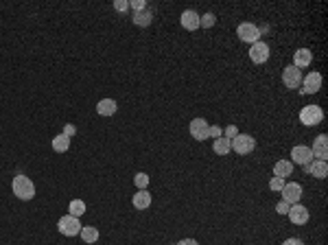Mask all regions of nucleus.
<instances>
[{
    "instance_id": "obj_6",
    "label": "nucleus",
    "mask_w": 328,
    "mask_h": 245,
    "mask_svg": "<svg viewBox=\"0 0 328 245\" xmlns=\"http://www.w3.org/2000/svg\"><path fill=\"white\" fill-rule=\"evenodd\" d=\"M188 129H191V136L195 140H208L210 138V125H208L206 118H193L191 125H188Z\"/></svg>"
},
{
    "instance_id": "obj_23",
    "label": "nucleus",
    "mask_w": 328,
    "mask_h": 245,
    "mask_svg": "<svg viewBox=\"0 0 328 245\" xmlns=\"http://www.w3.org/2000/svg\"><path fill=\"white\" fill-rule=\"evenodd\" d=\"M151 20H153V13L149 9H144V11H138L134 16V24L136 26H149Z\"/></svg>"
},
{
    "instance_id": "obj_21",
    "label": "nucleus",
    "mask_w": 328,
    "mask_h": 245,
    "mask_svg": "<svg viewBox=\"0 0 328 245\" xmlns=\"http://www.w3.org/2000/svg\"><path fill=\"white\" fill-rule=\"evenodd\" d=\"M53 149L57 151V153H64L70 149V138L64 136V134H59V136H55L53 138Z\"/></svg>"
},
{
    "instance_id": "obj_32",
    "label": "nucleus",
    "mask_w": 328,
    "mask_h": 245,
    "mask_svg": "<svg viewBox=\"0 0 328 245\" xmlns=\"http://www.w3.org/2000/svg\"><path fill=\"white\" fill-rule=\"evenodd\" d=\"M75 134H77V127H75V125H66V127H64V136L72 138Z\"/></svg>"
},
{
    "instance_id": "obj_12",
    "label": "nucleus",
    "mask_w": 328,
    "mask_h": 245,
    "mask_svg": "<svg viewBox=\"0 0 328 245\" xmlns=\"http://www.w3.org/2000/svg\"><path fill=\"white\" fill-rule=\"evenodd\" d=\"M289 219L291 223H296V226H304L306 221H309V208L302 206V204H293L289 206Z\"/></svg>"
},
{
    "instance_id": "obj_2",
    "label": "nucleus",
    "mask_w": 328,
    "mask_h": 245,
    "mask_svg": "<svg viewBox=\"0 0 328 245\" xmlns=\"http://www.w3.org/2000/svg\"><path fill=\"white\" fill-rule=\"evenodd\" d=\"M322 121H324V110L319 105H304L302 112H300V123L306 125V127L319 125Z\"/></svg>"
},
{
    "instance_id": "obj_10",
    "label": "nucleus",
    "mask_w": 328,
    "mask_h": 245,
    "mask_svg": "<svg viewBox=\"0 0 328 245\" xmlns=\"http://www.w3.org/2000/svg\"><path fill=\"white\" fill-rule=\"evenodd\" d=\"M302 90L300 92L302 94H315L319 92V88H322V75L319 73H309L306 77H302Z\"/></svg>"
},
{
    "instance_id": "obj_27",
    "label": "nucleus",
    "mask_w": 328,
    "mask_h": 245,
    "mask_svg": "<svg viewBox=\"0 0 328 245\" xmlns=\"http://www.w3.org/2000/svg\"><path fill=\"white\" fill-rule=\"evenodd\" d=\"M284 184H287V182H284V178H276V175H274V178L269 180V188H271V191H276V193H280L282 188H284Z\"/></svg>"
},
{
    "instance_id": "obj_31",
    "label": "nucleus",
    "mask_w": 328,
    "mask_h": 245,
    "mask_svg": "<svg viewBox=\"0 0 328 245\" xmlns=\"http://www.w3.org/2000/svg\"><path fill=\"white\" fill-rule=\"evenodd\" d=\"M276 213H278V215H287V213H289V204H287V201H278Z\"/></svg>"
},
{
    "instance_id": "obj_30",
    "label": "nucleus",
    "mask_w": 328,
    "mask_h": 245,
    "mask_svg": "<svg viewBox=\"0 0 328 245\" xmlns=\"http://www.w3.org/2000/svg\"><path fill=\"white\" fill-rule=\"evenodd\" d=\"M114 9H116V11H123V13H125V11L129 9V3H127V0H116V3H114Z\"/></svg>"
},
{
    "instance_id": "obj_3",
    "label": "nucleus",
    "mask_w": 328,
    "mask_h": 245,
    "mask_svg": "<svg viewBox=\"0 0 328 245\" xmlns=\"http://www.w3.org/2000/svg\"><path fill=\"white\" fill-rule=\"evenodd\" d=\"M230 147H232V151H236L239 156H247V153H252L256 149V140L249 134H239L236 138L230 140Z\"/></svg>"
},
{
    "instance_id": "obj_15",
    "label": "nucleus",
    "mask_w": 328,
    "mask_h": 245,
    "mask_svg": "<svg viewBox=\"0 0 328 245\" xmlns=\"http://www.w3.org/2000/svg\"><path fill=\"white\" fill-rule=\"evenodd\" d=\"M304 171L317 180H324L328 175V164H326V160H313L309 166H304Z\"/></svg>"
},
{
    "instance_id": "obj_1",
    "label": "nucleus",
    "mask_w": 328,
    "mask_h": 245,
    "mask_svg": "<svg viewBox=\"0 0 328 245\" xmlns=\"http://www.w3.org/2000/svg\"><path fill=\"white\" fill-rule=\"evenodd\" d=\"M11 188H13V195L22 201H29V199L35 197V184H33L26 175H16Z\"/></svg>"
},
{
    "instance_id": "obj_7",
    "label": "nucleus",
    "mask_w": 328,
    "mask_h": 245,
    "mask_svg": "<svg viewBox=\"0 0 328 245\" xmlns=\"http://www.w3.org/2000/svg\"><path fill=\"white\" fill-rule=\"evenodd\" d=\"M282 83L287 86L289 90H298L300 86H302V70L296 68V66H287L282 70Z\"/></svg>"
},
{
    "instance_id": "obj_11",
    "label": "nucleus",
    "mask_w": 328,
    "mask_h": 245,
    "mask_svg": "<svg viewBox=\"0 0 328 245\" xmlns=\"http://www.w3.org/2000/svg\"><path fill=\"white\" fill-rule=\"evenodd\" d=\"M269 46L265 44L263 40H258L256 44H252V48H249V59L254 61V64H265V61L269 59Z\"/></svg>"
},
{
    "instance_id": "obj_9",
    "label": "nucleus",
    "mask_w": 328,
    "mask_h": 245,
    "mask_svg": "<svg viewBox=\"0 0 328 245\" xmlns=\"http://www.w3.org/2000/svg\"><path fill=\"white\" fill-rule=\"evenodd\" d=\"M291 158H293V162H298L300 166H309L313 160V151H311V147H304V145H298V147H293L291 149Z\"/></svg>"
},
{
    "instance_id": "obj_14",
    "label": "nucleus",
    "mask_w": 328,
    "mask_h": 245,
    "mask_svg": "<svg viewBox=\"0 0 328 245\" xmlns=\"http://www.w3.org/2000/svg\"><path fill=\"white\" fill-rule=\"evenodd\" d=\"M179 22H182L186 31H197L199 29V13L195 9H186L182 13V18H179Z\"/></svg>"
},
{
    "instance_id": "obj_8",
    "label": "nucleus",
    "mask_w": 328,
    "mask_h": 245,
    "mask_svg": "<svg viewBox=\"0 0 328 245\" xmlns=\"http://www.w3.org/2000/svg\"><path fill=\"white\" fill-rule=\"evenodd\" d=\"M282 201H287L289 206L293 204H300V197H302V186L298 184V182H289V184H284L282 188Z\"/></svg>"
},
{
    "instance_id": "obj_13",
    "label": "nucleus",
    "mask_w": 328,
    "mask_h": 245,
    "mask_svg": "<svg viewBox=\"0 0 328 245\" xmlns=\"http://www.w3.org/2000/svg\"><path fill=\"white\" fill-rule=\"evenodd\" d=\"M311 151H313V158L326 160V158H328V136H326V134H319V136L315 138V143H313Z\"/></svg>"
},
{
    "instance_id": "obj_22",
    "label": "nucleus",
    "mask_w": 328,
    "mask_h": 245,
    "mask_svg": "<svg viewBox=\"0 0 328 245\" xmlns=\"http://www.w3.org/2000/svg\"><path fill=\"white\" fill-rule=\"evenodd\" d=\"M79 234H81V239L86 243H96L99 241V230L92 228V226H83Z\"/></svg>"
},
{
    "instance_id": "obj_18",
    "label": "nucleus",
    "mask_w": 328,
    "mask_h": 245,
    "mask_svg": "<svg viewBox=\"0 0 328 245\" xmlns=\"http://www.w3.org/2000/svg\"><path fill=\"white\" fill-rule=\"evenodd\" d=\"M293 173V162L291 160H278L274 164V175L276 178H287V175Z\"/></svg>"
},
{
    "instance_id": "obj_24",
    "label": "nucleus",
    "mask_w": 328,
    "mask_h": 245,
    "mask_svg": "<svg viewBox=\"0 0 328 245\" xmlns=\"http://www.w3.org/2000/svg\"><path fill=\"white\" fill-rule=\"evenodd\" d=\"M68 210H70L68 215H70V217H77V219H79V217L86 213V201H83V199H72L70 206H68Z\"/></svg>"
},
{
    "instance_id": "obj_20",
    "label": "nucleus",
    "mask_w": 328,
    "mask_h": 245,
    "mask_svg": "<svg viewBox=\"0 0 328 245\" xmlns=\"http://www.w3.org/2000/svg\"><path fill=\"white\" fill-rule=\"evenodd\" d=\"M212 151L214 153H217V156H228V153L230 151H232V147H230V140L228 138H217V140H214V143H212Z\"/></svg>"
},
{
    "instance_id": "obj_35",
    "label": "nucleus",
    "mask_w": 328,
    "mask_h": 245,
    "mask_svg": "<svg viewBox=\"0 0 328 245\" xmlns=\"http://www.w3.org/2000/svg\"><path fill=\"white\" fill-rule=\"evenodd\" d=\"M177 245H199V243L195 241V239H182V241H179Z\"/></svg>"
},
{
    "instance_id": "obj_34",
    "label": "nucleus",
    "mask_w": 328,
    "mask_h": 245,
    "mask_svg": "<svg viewBox=\"0 0 328 245\" xmlns=\"http://www.w3.org/2000/svg\"><path fill=\"white\" fill-rule=\"evenodd\" d=\"M282 245H304V243L300 241V239H287V241H284Z\"/></svg>"
},
{
    "instance_id": "obj_4",
    "label": "nucleus",
    "mask_w": 328,
    "mask_h": 245,
    "mask_svg": "<svg viewBox=\"0 0 328 245\" xmlns=\"http://www.w3.org/2000/svg\"><path fill=\"white\" fill-rule=\"evenodd\" d=\"M236 35H239L241 42H247V44H256L261 40V29L252 22H241L239 29H236Z\"/></svg>"
},
{
    "instance_id": "obj_33",
    "label": "nucleus",
    "mask_w": 328,
    "mask_h": 245,
    "mask_svg": "<svg viewBox=\"0 0 328 245\" xmlns=\"http://www.w3.org/2000/svg\"><path fill=\"white\" fill-rule=\"evenodd\" d=\"M221 127H217V125H212V127H210V136L214 138V140H217V138H221Z\"/></svg>"
},
{
    "instance_id": "obj_5",
    "label": "nucleus",
    "mask_w": 328,
    "mask_h": 245,
    "mask_svg": "<svg viewBox=\"0 0 328 245\" xmlns=\"http://www.w3.org/2000/svg\"><path fill=\"white\" fill-rule=\"evenodd\" d=\"M57 228H59V232L64 234V236H77L81 232V223L77 217H70V215H66V217H61V219L57 221Z\"/></svg>"
},
{
    "instance_id": "obj_17",
    "label": "nucleus",
    "mask_w": 328,
    "mask_h": 245,
    "mask_svg": "<svg viewBox=\"0 0 328 245\" xmlns=\"http://www.w3.org/2000/svg\"><path fill=\"white\" fill-rule=\"evenodd\" d=\"M116 110H118V105L114 99H101L96 103V112H99L101 116H112V114H116Z\"/></svg>"
},
{
    "instance_id": "obj_25",
    "label": "nucleus",
    "mask_w": 328,
    "mask_h": 245,
    "mask_svg": "<svg viewBox=\"0 0 328 245\" xmlns=\"http://www.w3.org/2000/svg\"><path fill=\"white\" fill-rule=\"evenodd\" d=\"M217 22V18H214V13H204V16H199V26L201 29H210Z\"/></svg>"
},
{
    "instance_id": "obj_19",
    "label": "nucleus",
    "mask_w": 328,
    "mask_h": 245,
    "mask_svg": "<svg viewBox=\"0 0 328 245\" xmlns=\"http://www.w3.org/2000/svg\"><path fill=\"white\" fill-rule=\"evenodd\" d=\"M131 201H134V206H136L138 210H144V208H149V206H151V195L147 193V188H144V191H138V193L134 195V199H131Z\"/></svg>"
},
{
    "instance_id": "obj_28",
    "label": "nucleus",
    "mask_w": 328,
    "mask_h": 245,
    "mask_svg": "<svg viewBox=\"0 0 328 245\" xmlns=\"http://www.w3.org/2000/svg\"><path fill=\"white\" fill-rule=\"evenodd\" d=\"M236 136H239V127H236V125H228V127L223 129V138L232 140V138H236Z\"/></svg>"
},
{
    "instance_id": "obj_16",
    "label": "nucleus",
    "mask_w": 328,
    "mask_h": 245,
    "mask_svg": "<svg viewBox=\"0 0 328 245\" xmlns=\"http://www.w3.org/2000/svg\"><path fill=\"white\" fill-rule=\"evenodd\" d=\"M311 61H313V53L309 48H298L293 53V66L296 68H306V66H311Z\"/></svg>"
},
{
    "instance_id": "obj_26",
    "label": "nucleus",
    "mask_w": 328,
    "mask_h": 245,
    "mask_svg": "<svg viewBox=\"0 0 328 245\" xmlns=\"http://www.w3.org/2000/svg\"><path fill=\"white\" fill-rule=\"evenodd\" d=\"M134 184L138 186V191H144V188L149 186V175L147 173H136L134 175Z\"/></svg>"
},
{
    "instance_id": "obj_29",
    "label": "nucleus",
    "mask_w": 328,
    "mask_h": 245,
    "mask_svg": "<svg viewBox=\"0 0 328 245\" xmlns=\"http://www.w3.org/2000/svg\"><path fill=\"white\" fill-rule=\"evenodd\" d=\"M129 7H134L136 13H138V11H144L147 9V3H144V0H131Z\"/></svg>"
}]
</instances>
